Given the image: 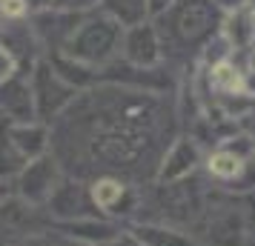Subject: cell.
I'll list each match as a JSON object with an SVG mask.
<instances>
[{"label":"cell","mask_w":255,"mask_h":246,"mask_svg":"<svg viewBox=\"0 0 255 246\" xmlns=\"http://www.w3.org/2000/svg\"><path fill=\"white\" fill-rule=\"evenodd\" d=\"M221 20H224L221 9L212 0H175L172 9H166L152 23L158 29L163 58H166L189 49H204L221 32Z\"/></svg>","instance_id":"cell-1"},{"label":"cell","mask_w":255,"mask_h":246,"mask_svg":"<svg viewBox=\"0 0 255 246\" xmlns=\"http://www.w3.org/2000/svg\"><path fill=\"white\" fill-rule=\"evenodd\" d=\"M121 37H124V29L112 17H106L95 9V12L83 14V20L72 32L66 46L55 55H63L81 66H89V69H104L106 63H112L121 55Z\"/></svg>","instance_id":"cell-2"},{"label":"cell","mask_w":255,"mask_h":246,"mask_svg":"<svg viewBox=\"0 0 255 246\" xmlns=\"http://www.w3.org/2000/svg\"><path fill=\"white\" fill-rule=\"evenodd\" d=\"M207 200L209 192L195 175L184 177V180H172V183H158V195H155L158 218L155 221L192 232V226L207 209Z\"/></svg>","instance_id":"cell-3"},{"label":"cell","mask_w":255,"mask_h":246,"mask_svg":"<svg viewBox=\"0 0 255 246\" xmlns=\"http://www.w3.org/2000/svg\"><path fill=\"white\" fill-rule=\"evenodd\" d=\"M78 89L60 78L55 66L46 58H40L32 66V97H35V120L52 126L75 100H78Z\"/></svg>","instance_id":"cell-4"},{"label":"cell","mask_w":255,"mask_h":246,"mask_svg":"<svg viewBox=\"0 0 255 246\" xmlns=\"http://www.w3.org/2000/svg\"><path fill=\"white\" fill-rule=\"evenodd\" d=\"M60 164L58 158L49 152V155H40L35 161L20 169V175L14 177V195L23 198L26 203L32 206H46V200L52 198V192L58 189L60 183Z\"/></svg>","instance_id":"cell-5"},{"label":"cell","mask_w":255,"mask_h":246,"mask_svg":"<svg viewBox=\"0 0 255 246\" xmlns=\"http://www.w3.org/2000/svg\"><path fill=\"white\" fill-rule=\"evenodd\" d=\"M49 221L52 218L43 215V206H32L17 195H6L0 200V244L43 235Z\"/></svg>","instance_id":"cell-6"},{"label":"cell","mask_w":255,"mask_h":246,"mask_svg":"<svg viewBox=\"0 0 255 246\" xmlns=\"http://www.w3.org/2000/svg\"><path fill=\"white\" fill-rule=\"evenodd\" d=\"M86 189H89L92 206L101 215H109V218H132L135 209H138V192L129 186L124 177L98 175Z\"/></svg>","instance_id":"cell-7"},{"label":"cell","mask_w":255,"mask_h":246,"mask_svg":"<svg viewBox=\"0 0 255 246\" xmlns=\"http://www.w3.org/2000/svg\"><path fill=\"white\" fill-rule=\"evenodd\" d=\"M43 209L58 223L81 221V218H98V209L92 206V198H89V189L78 177H60L58 189L52 192V198L46 200Z\"/></svg>","instance_id":"cell-8"},{"label":"cell","mask_w":255,"mask_h":246,"mask_svg":"<svg viewBox=\"0 0 255 246\" xmlns=\"http://www.w3.org/2000/svg\"><path fill=\"white\" fill-rule=\"evenodd\" d=\"M118 58L129 63V66H138V69H155L163 63V49H161V37L152 20L138 26H129L124 29L121 37V55Z\"/></svg>","instance_id":"cell-9"},{"label":"cell","mask_w":255,"mask_h":246,"mask_svg":"<svg viewBox=\"0 0 255 246\" xmlns=\"http://www.w3.org/2000/svg\"><path fill=\"white\" fill-rule=\"evenodd\" d=\"M83 20V14L75 12H60V9H40V12L29 14V23L35 32L37 43L43 49V55H55L66 46V40L72 37V32L78 29V23Z\"/></svg>","instance_id":"cell-10"},{"label":"cell","mask_w":255,"mask_h":246,"mask_svg":"<svg viewBox=\"0 0 255 246\" xmlns=\"http://www.w3.org/2000/svg\"><path fill=\"white\" fill-rule=\"evenodd\" d=\"M201 164H204L201 143H198L192 135H181V138H175V141L166 146L161 164H158V172H155V180H158V183L184 180V177L195 175Z\"/></svg>","instance_id":"cell-11"},{"label":"cell","mask_w":255,"mask_h":246,"mask_svg":"<svg viewBox=\"0 0 255 246\" xmlns=\"http://www.w3.org/2000/svg\"><path fill=\"white\" fill-rule=\"evenodd\" d=\"M0 117L9 123H32L35 120L32 69H17L6 83H0Z\"/></svg>","instance_id":"cell-12"},{"label":"cell","mask_w":255,"mask_h":246,"mask_svg":"<svg viewBox=\"0 0 255 246\" xmlns=\"http://www.w3.org/2000/svg\"><path fill=\"white\" fill-rule=\"evenodd\" d=\"M0 49H6L12 55L17 69H32L37 60L43 58V49H40L35 32H32L29 17H23V20H6L0 26Z\"/></svg>","instance_id":"cell-13"},{"label":"cell","mask_w":255,"mask_h":246,"mask_svg":"<svg viewBox=\"0 0 255 246\" xmlns=\"http://www.w3.org/2000/svg\"><path fill=\"white\" fill-rule=\"evenodd\" d=\"M129 235L140 246H201L192 232L158 221H135L129 226Z\"/></svg>","instance_id":"cell-14"},{"label":"cell","mask_w":255,"mask_h":246,"mask_svg":"<svg viewBox=\"0 0 255 246\" xmlns=\"http://www.w3.org/2000/svg\"><path fill=\"white\" fill-rule=\"evenodd\" d=\"M9 138L14 149L23 155L26 161H35L40 155H49L52 149V126L32 120V123H9Z\"/></svg>","instance_id":"cell-15"},{"label":"cell","mask_w":255,"mask_h":246,"mask_svg":"<svg viewBox=\"0 0 255 246\" xmlns=\"http://www.w3.org/2000/svg\"><path fill=\"white\" fill-rule=\"evenodd\" d=\"M58 229L69 241H78V244L86 246H101L121 235V226L115 221H106V218H81V221L58 223Z\"/></svg>","instance_id":"cell-16"},{"label":"cell","mask_w":255,"mask_h":246,"mask_svg":"<svg viewBox=\"0 0 255 246\" xmlns=\"http://www.w3.org/2000/svg\"><path fill=\"white\" fill-rule=\"evenodd\" d=\"M209 86L221 97H244L247 94V69H241L235 58L209 66Z\"/></svg>","instance_id":"cell-17"},{"label":"cell","mask_w":255,"mask_h":246,"mask_svg":"<svg viewBox=\"0 0 255 246\" xmlns=\"http://www.w3.org/2000/svg\"><path fill=\"white\" fill-rule=\"evenodd\" d=\"M253 23H255V14L250 6L227 12V17L221 20V35L232 46V52H247L253 46Z\"/></svg>","instance_id":"cell-18"},{"label":"cell","mask_w":255,"mask_h":246,"mask_svg":"<svg viewBox=\"0 0 255 246\" xmlns=\"http://www.w3.org/2000/svg\"><path fill=\"white\" fill-rule=\"evenodd\" d=\"M98 12L112 17L121 29H129V26H138L149 20V6L146 0H101L98 3Z\"/></svg>","instance_id":"cell-19"},{"label":"cell","mask_w":255,"mask_h":246,"mask_svg":"<svg viewBox=\"0 0 255 246\" xmlns=\"http://www.w3.org/2000/svg\"><path fill=\"white\" fill-rule=\"evenodd\" d=\"M26 164H29V161L14 149L12 138H9V120L0 117V180H12V177H17Z\"/></svg>","instance_id":"cell-20"},{"label":"cell","mask_w":255,"mask_h":246,"mask_svg":"<svg viewBox=\"0 0 255 246\" xmlns=\"http://www.w3.org/2000/svg\"><path fill=\"white\" fill-rule=\"evenodd\" d=\"M101 0H49V9H60V12H75V14H86L95 12Z\"/></svg>","instance_id":"cell-21"},{"label":"cell","mask_w":255,"mask_h":246,"mask_svg":"<svg viewBox=\"0 0 255 246\" xmlns=\"http://www.w3.org/2000/svg\"><path fill=\"white\" fill-rule=\"evenodd\" d=\"M0 14L6 20H23L29 17V6L26 0H0Z\"/></svg>","instance_id":"cell-22"},{"label":"cell","mask_w":255,"mask_h":246,"mask_svg":"<svg viewBox=\"0 0 255 246\" xmlns=\"http://www.w3.org/2000/svg\"><path fill=\"white\" fill-rule=\"evenodd\" d=\"M14 72H17V63H14V58L6 52V49H0V83H6V81L14 75Z\"/></svg>","instance_id":"cell-23"},{"label":"cell","mask_w":255,"mask_h":246,"mask_svg":"<svg viewBox=\"0 0 255 246\" xmlns=\"http://www.w3.org/2000/svg\"><path fill=\"white\" fill-rule=\"evenodd\" d=\"M146 6H149V20H155V17H161L166 9H172L175 0H146Z\"/></svg>","instance_id":"cell-24"},{"label":"cell","mask_w":255,"mask_h":246,"mask_svg":"<svg viewBox=\"0 0 255 246\" xmlns=\"http://www.w3.org/2000/svg\"><path fill=\"white\" fill-rule=\"evenodd\" d=\"M0 246H52V241H46L43 235H35V238H23V241H6Z\"/></svg>","instance_id":"cell-25"},{"label":"cell","mask_w":255,"mask_h":246,"mask_svg":"<svg viewBox=\"0 0 255 246\" xmlns=\"http://www.w3.org/2000/svg\"><path fill=\"white\" fill-rule=\"evenodd\" d=\"M101 246H140V244L129 232H121L118 238H112V241H106V244H101Z\"/></svg>","instance_id":"cell-26"},{"label":"cell","mask_w":255,"mask_h":246,"mask_svg":"<svg viewBox=\"0 0 255 246\" xmlns=\"http://www.w3.org/2000/svg\"><path fill=\"white\" fill-rule=\"evenodd\" d=\"M215 6H218L221 12H235V9H241V6H247V0H212Z\"/></svg>","instance_id":"cell-27"},{"label":"cell","mask_w":255,"mask_h":246,"mask_svg":"<svg viewBox=\"0 0 255 246\" xmlns=\"http://www.w3.org/2000/svg\"><path fill=\"white\" fill-rule=\"evenodd\" d=\"M250 235H253V246H255V195H250Z\"/></svg>","instance_id":"cell-28"},{"label":"cell","mask_w":255,"mask_h":246,"mask_svg":"<svg viewBox=\"0 0 255 246\" xmlns=\"http://www.w3.org/2000/svg\"><path fill=\"white\" fill-rule=\"evenodd\" d=\"M6 195H9V186H6V180H0V200L6 198Z\"/></svg>","instance_id":"cell-29"},{"label":"cell","mask_w":255,"mask_h":246,"mask_svg":"<svg viewBox=\"0 0 255 246\" xmlns=\"http://www.w3.org/2000/svg\"><path fill=\"white\" fill-rule=\"evenodd\" d=\"M58 246H86V244H78V241H69V238H66V241H60Z\"/></svg>","instance_id":"cell-30"},{"label":"cell","mask_w":255,"mask_h":246,"mask_svg":"<svg viewBox=\"0 0 255 246\" xmlns=\"http://www.w3.org/2000/svg\"><path fill=\"white\" fill-rule=\"evenodd\" d=\"M247 72H255V52H253V60H250V69Z\"/></svg>","instance_id":"cell-31"},{"label":"cell","mask_w":255,"mask_h":246,"mask_svg":"<svg viewBox=\"0 0 255 246\" xmlns=\"http://www.w3.org/2000/svg\"><path fill=\"white\" fill-rule=\"evenodd\" d=\"M247 6H250V9H253V14H255V0H247Z\"/></svg>","instance_id":"cell-32"},{"label":"cell","mask_w":255,"mask_h":246,"mask_svg":"<svg viewBox=\"0 0 255 246\" xmlns=\"http://www.w3.org/2000/svg\"><path fill=\"white\" fill-rule=\"evenodd\" d=\"M250 49L255 52V23H253V46H250Z\"/></svg>","instance_id":"cell-33"},{"label":"cell","mask_w":255,"mask_h":246,"mask_svg":"<svg viewBox=\"0 0 255 246\" xmlns=\"http://www.w3.org/2000/svg\"><path fill=\"white\" fill-rule=\"evenodd\" d=\"M3 23H6V17H3V14H0V26H3Z\"/></svg>","instance_id":"cell-34"},{"label":"cell","mask_w":255,"mask_h":246,"mask_svg":"<svg viewBox=\"0 0 255 246\" xmlns=\"http://www.w3.org/2000/svg\"><path fill=\"white\" fill-rule=\"evenodd\" d=\"M253 146H255V138H253Z\"/></svg>","instance_id":"cell-35"}]
</instances>
